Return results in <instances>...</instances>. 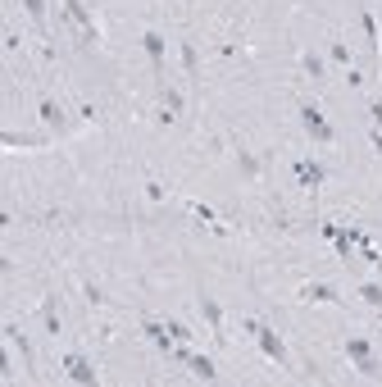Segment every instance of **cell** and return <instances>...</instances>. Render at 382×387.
Returning <instances> with one entry per match:
<instances>
[{"mask_svg": "<svg viewBox=\"0 0 382 387\" xmlns=\"http://www.w3.org/2000/svg\"><path fill=\"white\" fill-rule=\"evenodd\" d=\"M164 323H169V332H173L178 342H191V337H196V332L187 328V323H178V319H164Z\"/></svg>", "mask_w": 382, "mask_h": 387, "instance_id": "cell-18", "label": "cell"}, {"mask_svg": "<svg viewBox=\"0 0 382 387\" xmlns=\"http://www.w3.org/2000/svg\"><path fill=\"white\" fill-rule=\"evenodd\" d=\"M241 332H251L255 342H260V351L269 355V360H273L278 369H283L287 360H292V355H287V342H283V337H278V332L269 328V323H260V319H241Z\"/></svg>", "mask_w": 382, "mask_h": 387, "instance_id": "cell-1", "label": "cell"}, {"mask_svg": "<svg viewBox=\"0 0 382 387\" xmlns=\"http://www.w3.org/2000/svg\"><path fill=\"white\" fill-rule=\"evenodd\" d=\"M23 10H28V19H32L37 28H46V0H23Z\"/></svg>", "mask_w": 382, "mask_h": 387, "instance_id": "cell-15", "label": "cell"}, {"mask_svg": "<svg viewBox=\"0 0 382 387\" xmlns=\"http://www.w3.org/2000/svg\"><path fill=\"white\" fill-rule=\"evenodd\" d=\"M142 332H146V337H151V346H160L164 355H173V351H178V346H173L178 337H173V332H169V323H160V319H146V323H142Z\"/></svg>", "mask_w": 382, "mask_h": 387, "instance_id": "cell-7", "label": "cell"}, {"mask_svg": "<svg viewBox=\"0 0 382 387\" xmlns=\"http://www.w3.org/2000/svg\"><path fill=\"white\" fill-rule=\"evenodd\" d=\"M5 337H10V342L23 351V369H32V351H28V337H23V332L14 328V323H5Z\"/></svg>", "mask_w": 382, "mask_h": 387, "instance_id": "cell-13", "label": "cell"}, {"mask_svg": "<svg viewBox=\"0 0 382 387\" xmlns=\"http://www.w3.org/2000/svg\"><path fill=\"white\" fill-rule=\"evenodd\" d=\"M355 296L364 301V305H373V310H382V283H360V292Z\"/></svg>", "mask_w": 382, "mask_h": 387, "instance_id": "cell-14", "label": "cell"}, {"mask_svg": "<svg viewBox=\"0 0 382 387\" xmlns=\"http://www.w3.org/2000/svg\"><path fill=\"white\" fill-rule=\"evenodd\" d=\"M200 314H205V323H209V332H214L218 342H223V337H228V332H223V310H218V301H209V296H200Z\"/></svg>", "mask_w": 382, "mask_h": 387, "instance_id": "cell-9", "label": "cell"}, {"mask_svg": "<svg viewBox=\"0 0 382 387\" xmlns=\"http://www.w3.org/2000/svg\"><path fill=\"white\" fill-rule=\"evenodd\" d=\"M64 374L73 378L77 387H96V369H91V360L82 351H68L64 355Z\"/></svg>", "mask_w": 382, "mask_h": 387, "instance_id": "cell-5", "label": "cell"}, {"mask_svg": "<svg viewBox=\"0 0 382 387\" xmlns=\"http://www.w3.org/2000/svg\"><path fill=\"white\" fill-rule=\"evenodd\" d=\"M142 46H146V55H151V68H155V73H160V68H164V37H160V32H155V28H151V32L142 37Z\"/></svg>", "mask_w": 382, "mask_h": 387, "instance_id": "cell-10", "label": "cell"}, {"mask_svg": "<svg viewBox=\"0 0 382 387\" xmlns=\"http://www.w3.org/2000/svg\"><path fill=\"white\" fill-rule=\"evenodd\" d=\"M87 301H91V305H105V301H109V296H105V292H100V287H96V283H87Z\"/></svg>", "mask_w": 382, "mask_h": 387, "instance_id": "cell-24", "label": "cell"}, {"mask_svg": "<svg viewBox=\"0 0 382 387\" xmlns=\"http://www.w3.org/2000/svg\"><path fill=\"white\" fill-rule=\"evenodd\" d=\"M191 214H196V219H205V223H214V210H209V205H191Z\"/></svg>", "mask_w": 382, "mask_h": 387, "instance_id": "cell-25", "label": "cell"}, {"mask_svg": "<svg viewBox=\"0 0 382 387\" xmlns=\"http://www.w3.org/2000/svg\"><path fill=\"white\" fill-rule=\"evenodd\" d=\"M187 365H191V374H196V378H205V383H214V378H218V369H214V360H209V355H191Z\"/></svg>", "mask_w": 382, "mask_h": 387, "instance_id": "cell-12", "label": "cell"}, {"mask_svg": "<svg viewBox=\"0 0 382 387\" xmlns=\"http://www.w3.org/2000/svg\"><path fill=\"white\" fill-rule=\"evenodd\" d=\"M373 151L382 155V128H373Z\"/></svg>", "mask_w": 382, "mask_h": 387, "instance_id": "cell-27", "label": "cell"}, {"mask_svg": "<svg viewBox=\"0 0 382 387\" xmlns=\"http://www.w3.org/2000/svg\"><path fill=\"white\" fill-rule=\"evenodd\" d=\"M37 114H41V123H46V128H59V119H64V114H59V105H55L50 96H41V100H37Z\"/></svg>", "mask_w": 382, "mask_h": 387, "instance_id": "cell-11", "label": "cell"}, {"mask_svg": "<svg viewBox=\"0 0 382 387\" xmlns=\"http://www.w3.org/2000/svg\"><path fill=\"white\" fill-rule=\"evenodd\" d=\"M0 142H5V146H41V137H14V133H5Z\"/></svg>", "mask_w": 382, "mask_h": 387, "instance_id": "cell-21", "label": "cell"}, {"mask_svg": "<svg viewBox=\"0 0 382 387\" xmlns=\"http://www.w3.org/2000/svg\"><path fill=\"white\" fill-rule=\"evenodd\" d=\"M332 59H337V64H346V68H350V50H346V46H341V41H332Z\"/></svg>", "mask_w": 382, "mask_h": 387, "instance_id": "cell-23", "label": "cell"}, {"mask_svg": "<svg viewBox=\"0 0 382 387\" xmlns=\"http://www.w3.org/2000/svg\"><path fill=\"white\" fill-rule=\"evenodd\" d=\"M41 319H46V328H50V332H59V314H55V296H46V301H41Z\"/></svg>", "mask_w": 382, "mask_h": 387, "instance_id": "cell-16", "label": "cell"}, {"mask_svg": "<svg viewBox=\"0 0 382 387\" xmlns=\"http://www.w3.org/2000/svg\"><path fill=\"white\" fill-rule=\"evenodd\" d=\"M164 110H169L164 119H173V114L182 110V96H178V91H164Z\"/></svg>", "mask_w": 382, "mask_h": 387, "instance_id": "cell-19", "label": "cell"}, {"mask_svg": "<svg viewBox=\"0 0 382 387\" xmlns=\"http://www.w3.org/2000/svg\"><path fill=\"white\" fill-rule=\"evenodd\" d=\"M346 355H350V365L360 369L364 378H378V374H382V365H378V355H373V346L364 342V337H350V342H346Z\"/></svg>", "mask_w": 382, "mask_h": 387, "instance_id": "cell-3", "label": "cell"}, {"mask_svg": "<svg viewBox=\"0 0 382 387\" xmlns=\"http://www.w3.org/2000/svg\"><path fill=\"white\" fill-rule=\"evenodd\" d=\"M300 301H309V305H341L346 296H337V287H327V283H305Z\"/></svg>", "mask_w": 382, "mask_h": 387, "instance_id": "cell-8", "label": "cell"}, {"mask_svg": "<svg viewBox=\"0 0 382 387\" xmlns=\"http://www.w3.org/2000/svg\"><path fill=\"white\" fill-rule=\"evenodd\" d=\"M369 114H373V128H382V105H378V100L369 105Z\"/></svg>", "mask_w": 382, "mask_h": 387, "instance_id": "cell-26", "label": "cell"}, {"mask_svg": "<svg viewBox=\"0 0 382 387\" xmlns=\"http://www.w3.org/2000/svg\"><path fill=\"white\" fill-rule=\"evenodd\" d=\"M300 64H305V73H309V77H323V59H318L314 50H305V55H300Z\"/></svg>", "mask_w": 382, "mask_h": 387, "instance_id": "cell-17", "label": "cell"}, {"mask_svg": "<svg viewBox=\"0 0 382 387\" xmlns=\"http://www.w3.org/2000/svg\"><path fill=\"white\" fill-rule=\"evenodd\" d=\"M182 64H187V73L196 77V46H191V41H187V46H182Z\"/></svg>", "mask_w": 382, "mask_h": 387, "instance_id": "cell-22", "label": "cell"}, {"mask_svg": "<svg viewBox=\"0 0 382 387\" xmlns=\"http://www.w3.org/2000/svg\"><path fill=\"white\" fill-rule=\"evenodd\" d=\"M64 19L68 23H77V32H82V41H100V28H96V19H91V10L82 5V0H64Z\"/></svg>", "mask_w": 382, "mask_h": 387, "instance_id": "cell-4", "label": "cell"}, {"mask_svg": "<svg viewBox=\"0 0 382 387\" xmlns=\"http://www.w3.org/2000/svg\"><path fill=\"white\" fill-rule=\"evenodd\" d=\"M296 182H300V187H309V191H318L323 187V178H327V169L318 164V160H296Z\"/></svg>", "mask_w": 382, "mask_h": 387, "instance_id": "cell-6", "label": "cell"}, {"mask_svg": "<svg viewBox=\"0 0 382 387\" xmlns=\"http://www.w3.org/2000/svg\"><path fill=\"white\" fill-rule=\"evenodd\" d=\"M364 37H369V46H373V50H378V23H373V14H364Z\"/></svg>", "mask_w": 382, "mask_h": 387, "instance_id": "cell-20", "label": "cell"}, {"mask_svg": "<svg viewBox=\"0 0 382 387\" xmlns=\"http://www.w3.org/2000/svg\"><path fill=\"white\" fill-rule=\"evenodd\" d=\"M300 128H305L318 146H332V142H337V128L323 119V110H318V105H300Z\"/></svg>", "mask_w": 382, "mask_h": 387, "instance_id": "cell-2", "label": "cell"}]
</instances>
